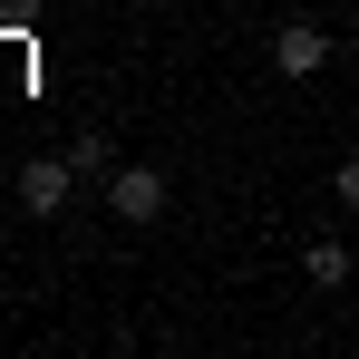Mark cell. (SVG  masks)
<instances>
[{"mask_svg":"<svg viewBox=\"0 0 359 359\" xmlns=\"http://www.w3.org/2000/svg\"><path fill=\"white\" fill-rule=\"evenodd\" d=\"M165 165H107V214L117 224H165Z\"/></svg>","mask_w":359,"mask_h":359,"instance_id":"1","label":"cell"},{"mask_svg":"<svg viewBox=\"0 0 359 359\" xmlns=\"http://www.w3.org/2000/svg\"><path fill=\"white\" fill-rule=\"evenodd\" d=\"M10 194H20V214H39V224H49V214H68V194H78V165H68V146H59V156H29Z\"/></svg>","mask_w":359,"mask_h":359,"instance_id":"2","label":"cell"},{"mask_svg":"<svg viewBox=\"0 0 359 359\" xmlns=\"http://www.w3.org/2000/svg\"><path fill=\"white\" fill-rule=\"evenodd\" d=\"M272 68H282V78H320V68H330V29H320V20H282V29H272Z\"/></svg>","mask_w":359,"mask_h":359,"instance_id":"3","label":"cell"},{"mask_svg":"<svg viewBox=\"0 0 359 359\" xmlns=\"http://www.w3.org/2000/svg\"><path fill=\"white\" fill-rule=\"evenodd\" d=\"M301 282H311V292H340V282H350V243L311 233V243H301Z\"/></svg>","mask_w":359,"mask_h":359,"instance_id":"4","label":"cell"},{"mask_svg":"<svg viewBox=\"0 0 359 359\" xmlns=\"http://www.w3.org/2000/svg\"><path fill=\"white\" fill-rule=\"evenodd\" d=\"M68 165H78V175H107L117 156H107V136H68Z\"/></svg>","mask_w":359,"mask_h":359,"instance_id":"5","label":"cell"},{"mask_svg":"<svg viewBox=\"0 0 359 359\" xmlns=\"http://www.w3.org/2000/svg\"><path fill=\"white\" fill-rule=\"evenodd\" d=\"M330 194H340V214H359V156H340V175H330Z\"/></svg>","mask_w":359,"mask_h":359,"instance_id":"6","label":"cell"}]
</instances>
